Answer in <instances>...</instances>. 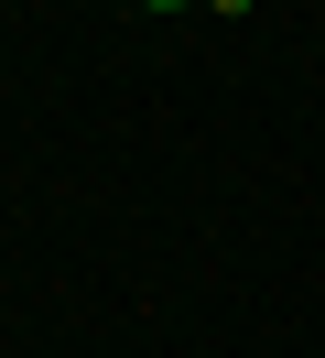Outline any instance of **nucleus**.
I'll return each instance as SVG.
<instances>
[{"label": "nucleus", "instance_id": "obj_2", "mask_svg": "<svg viewBox=\"0 0 325 358\" xmlns=\"http://www.w3.org/2000/svg\"><path fill=\"white\" fill-rule=\"evenodd\" d=\"M206 11H250V0H206Z\"/></svg>", "mask_w": 325, "mask_h": 358}, {"label": "nucleus", "instance_id": "obj_1", "mask_svg": "<svg viewBox=\"0 0 325 358\" xmlns=\"http://www.w3.org/2000/svg\"><path fill=\"white\" fill-rule=\"evenodd\" d=\"M130 11H185V0H130Z\"/></svg>", "mask_w": 325, "mask_h": 358}]
</instances>
